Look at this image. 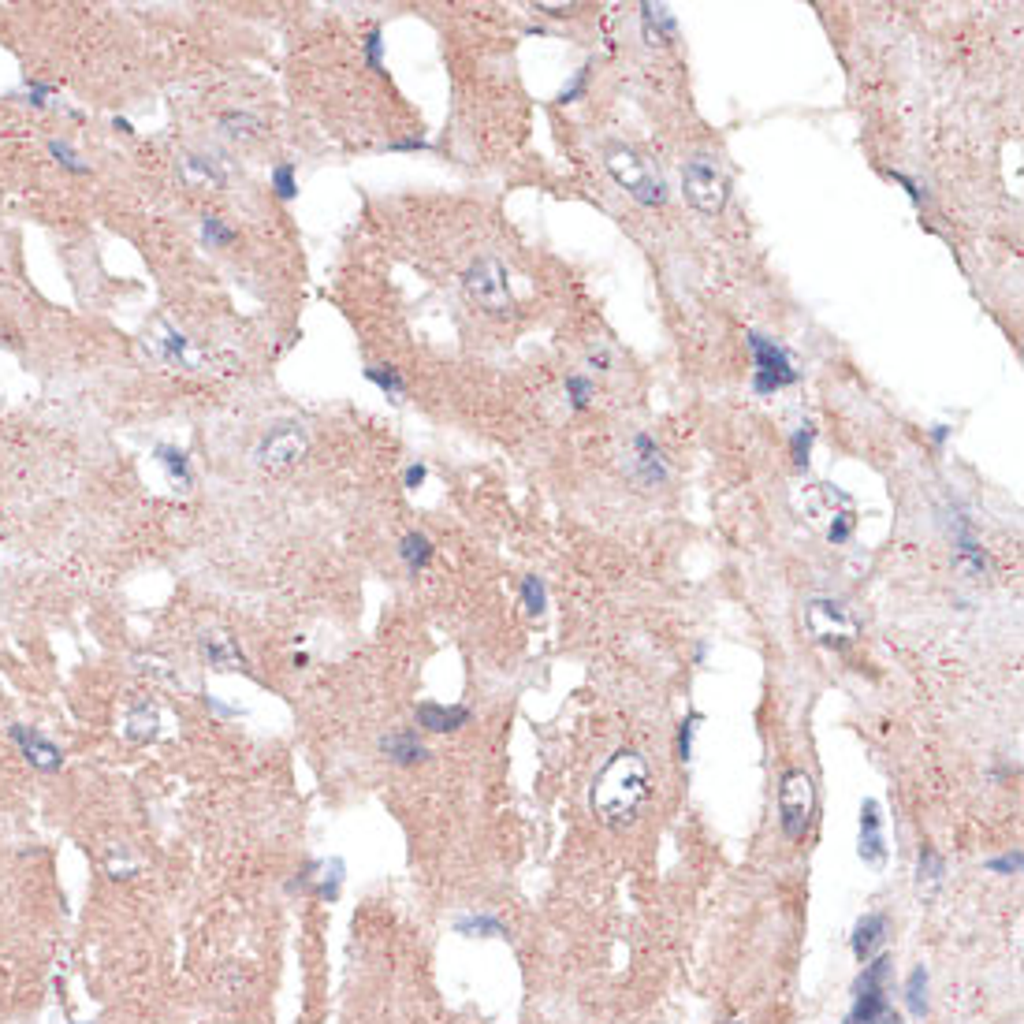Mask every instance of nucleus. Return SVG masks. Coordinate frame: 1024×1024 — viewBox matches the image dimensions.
<instances>
[{
  "label": "nucleus",
  "mask_w": 1024,
  "mask_h": 1024,
  "mask_svg": "<svg viewBox=\"0 0 1024 1024\" xmlns=\"http://www.w3.org/2000/svg\"><path fill=\"white\" fill-rule=\"evenodd\" d=\"M887 972H890V957L879 954L864 965L857 987H853V1010L846 1024H897V1013L887 1002Z\"/></svg>",
  "instance_id": "obj_6"
},
{
  "label": "nucleus",
  "mask_w": 1024,
  "mask_h": 1024,
  "mask_svg": "<svg viewBox=\"0 0 1024 1024\" xmlns=\"http://www.w3.org/2000/svg\"><path fill=\"white\" fill-rule=\"evenodd\" d=\"M943 872H946V864H943V857L931 850V846H924L920 850V868H916V876H920V887L924 883H943Z\"/></svg>",
  "instance_id": "obj_36"
},
{
  "label": "nucleus",
  "mask_w": 1024,
  "mask_h": 1024,
  "mask_svg": "<svg viewBox=\"0 0 1024 1024\" xmlns=\"http://www.w3.org/2000/svg\"><path fill=\"white\" fill-rule=\"evenodd\" d=\"M198 648H202V660L212 667V671H250V663H246L242 648L228 637V634H216V630H205L198 637Z\"/></svg>",
  "instance_id": "obj_16"
},
{
  "label": "nucleus",
  "mask_w": 1024,
  "mask_h": 1024,
  "mask_svg": "<svg viewBox=\"0 0 1024 1024\" xmlns=\"http://www.w3.org/2000/svg\"><path fill=\"white\" fill-rule=\"evenodd\" d=\"M887 939V916L883 913H868L857 920L853 927V957L860 961V965H868V961L876 957V950L883 946Z\"/></svg>",
  "instance_id": "obj_20"
},
{
  "label": "nucleus",
  "mask_w": 1024,
  "mask_h": 1024,
  "mask_svg": "<svg viewBox=\"0 0 1024 1024\" xmlns=\"http://www.w3.org/2000/svg\"><path fill=\"white\" fill-rule=\"evenodd\" d=\"M588 365L604 372V369L611 365V354H607V347H600V351H588Z\"/></svg>",
  "instance_id": "obj_45"
},
{
  "label": "nucleus",
  "mask_w": 1024,
  "mask_h": 1024,
  "mask_svg": "<svg viewBox=\"0 0 1024 1024\" xmlns=\"http://www.w3.org/2000/svg\"><path fill=\"white\" fill-rule=\"evenodd\" d=\"M954 567L957 574H965L969 581H983L987 578V555L976 540V530L965 514L954 518Z\"/></svg>",
  "instance_id": "obj_12"
},
{
  "label": "nucleus",
  "mask_w": 1024,
  "mask_h": 1024,
  "mask_svg": "<svg viewBox=\"0 0 1024 1024\" xmlns=\"http://www.w3.org/2000/svg\"><path fill=\"white\" fill-rule=\"evenodd\" d=\"M604 164H607L611 179L623 186V191H626L637 205L656 209V205L667 202V183H663V175L652 168L637 149H630V146H623V142H611V146L604 149Z\"/></svg>",
  "instance_id": "obj_3"
},
{
  "label": "nucleus",
  "mask_w": 1024,
  "mask_h": 1024,
  "mask_svg": "<svg viewBox=\"0 0 1024 1024\" xmlns=\"http://www.w3.org/2000/svg\"><path fill=\"white\" fill-rule=\"evenodd\" d=\"M52 93H56V89H52L49 82H26V101L34 105V108H42L45 98H52Z\"/></svg>",
  "instance_id": "obj_40"
},
{
  "label": "nucleus",
  "mask_w": 1024,
  "mask_h": 1024,
  "mask_svg": "<svg viewBox=\"0 0 1024 1024\" xmlns=\"http://www.w3.org/2000/svg\"><path fill=\"white\" fill-rule=\"evenodd\" d=\"M455 931L458 935H470V939H503L507 935V927H503V920H495V916H458L455 920Z\"/></svg>",
  "instance_id": "obj_25"
},
{
  "label": "nucleus",
  "mask_w": 1024,
  "mask_h": 1024,
  "mask_svg": "<svg viewBox=\"0 0 1024 1024\" xmlns=\"http://www.w3.org/2000/svg\"><path fill=\"white\" fill-rule=\"evenodd\" d=\"M202 239L209 246H216V250H224V246H231L239 235L221 221V216H202Z\"/></svg>",
  "instance_id": "obj_32"
},
{
  "label": "nucleus",
  "mask_w": 1024,
  "mask_h": 1024,
  "mask_svg": "<svg viewBox=\"0 0 1024 1024\" xmlns=\"http://www.w3.org/2000/svg\"><path fill=\"white\" fill-rule=\"evenodd\" d=\"M801 507L809 514V521L823 533L827 544H850L853 530H857V503L853 495L834 488L827 481H816L801 492Z\"/></svg>",
  "instance_id": "obj_2"
},
{
  "label": "nucleus",
  "mask_w": 1024,
  "mask_h": 1024,
  "mask_svg": "<svg viewBox=\"0 0 1024 1024\" xmlns=\"http://www.w3.org/2000/svg\"><path fill=\"white\" fill-rule=\"evenodd\" d=\"M432 555H437V548H432V540H428L425 533H418V530L399 540V559L407 563L410 574H421V570L432 563Z\"/></svg>",
  "instance_id": "obj_24"
},
{
  "label": "nucleus",
  "mask_w": 1024,
  "mask_h": 1024,
  "mask_svg": "<svg viewBox=\"0 0 1024 1024\" xmlns=\"http://www.w3.org/2000/svg\"><path fill=\"white\" fill-rule=\"evenodd\" d=\"M804 626H809L813 641H820L827 648H846L860 634V623L853 618V611L838 600H827V597L809 600V607H804Z\"/></svg>",
  "instance_id": "obj_9"
},
{
  "label": "nucleus",
  "mask_w": 1024,
  "mask_h": 1024,
  "mask_svg": "<svg viewBox=\"0 0 1024 1024\" xmlns=\"http://www.w3.org/2000/svg\"><path fill=\"white\" fill-rule=\"evenodd\" d=\"M8 734L19 745V753L30 760V767H38L42 775H56L60 767H64V749H60L56 741H49L42 730L15 723V727H8Z\"/></svg>",
  "instance_id": "obj_11"
},
{
  "label": "nucleus",
  "mask_w": 1024,
  "mask_h": 1024,
  "mask_svg": "<svg viewBox=\"0 0 1024 1024\" xmlns=\"http://www.w3.org/2000/svg\"><path fill=\"white\" fill-rule=\"evenodd\" d=\"M391 153H418V149H432L425 138H399V142H391L388 146Z\"/></svg>",
  "instance_id": "obj_42"
},
{
  "label": "nucleus",
  "mask_w": 1024,
  "mask_h": 1024,
  "mask_svg": "<svg viewBox=\"0 0 1024 1024\" xmlns=\"http://www.w3.org/2000/svg\"><path fill=\"white\" fill-rule=\"evenodd\" d=\"M813 440H816V425H813V421L797 425V432L790 437V455H794V465H797V470H804V465H809V451H813Z\"/></svg>",
  "instance_id": "obj_30"
},
{
  "label": "nucleus",
  "mask_w": 1024,
  "mask_h": 1024,
  "mask_svg": "<svg viewBox=\"0 0 1024 1024\" xmlns=\"http://www.w3.org/2000/svg\"><path fill=\"white\" fill-rule=\"evenodd\" d=\"M906 1006H909L913 1017L927 1013V969L924 965H916L909 972V980H906Z\"/></svg>",
  "instance_id": "obj_27"
},
{
  "label": "nucleus",
  "mask_w": 1024,
  "mask_h": 1024,
  "mask_svg": "<svg viewBox=\"0 0 1024 1024\" xmlns=\"http://www.w3.org/2000/svg\"><path fill=\"white\" fill-rule=\"evenodd\" d=\"M648 794H652L648 760L637 749H618V753L607 756V764L593 779V797H588V804H593V813L607 827H626L644 809Z\"/></svg>",
  "instance_id": "obj_1"
},
{
  "label": "nucleus",
  "mask_w": 1024,
  "mask_h": 1024,
  "mask_svg": "<svg viewBox=\"0 0 1024 1024\" xmlns=\"http://www.w3.org/2000/svg\"><path fill=\"white\" fill-rule=\"evenodd\" d=\"M567 395H570L574 410H585L588 402H593V395H597V384L588 377H581V372H570V377H567Z\"/></svg>",
  "instance_id": "obj_34"
},
{
  "label": "nucleus",
  "mask_w": 1024,
  "mask_h": 1024,
  "mask_svg": "<svg viewBox=\"0 0 1024 1024\" xmlns=\"http://www.w3.org/2000/svg\"><path fill=\"white\" fill-rule=\"evenodd\" d=\"M630 470H634V477H637L641 484H648V488H660V484L667 481V458H663V451L656 447V440H652L648 432H637V437H634V462H630Z\"/></svg>",
  "instance_id": "obj_14"
},
{
  "label": "nucleus",
  "mask_w": 1024,
  "mask_h": 1024,
  "mask_svg": "<svg viewBox=\"0 0 1024 1024\" xmlns=\"http://www.w3.org/2000/svg\"><path fill=\"white\" fill-rule=\"evenodd\" d=\"M49 153H52V161L64 168V172H71V175H89V164H82V157H79V153H75L68 142L52 138V142H49Z\"/></svg>",
  "instance_id": "obj_31"
},
{
  "label": "nucleus",
  "mask_w": 1024,
  "mask_h": 1024,
  "mask_svg": "<svg viewBox=\"0 0 1024 1024\" xmlns=\"http://www.w3.org/2000/svg\"><path fill=\"white\" fill-rule=\"evenodd\" d=\"M153 458H157V465L172 477V484H179V488H191V484H194L191 455H186L183 447H175V444H157V447H153Z\"/></svg>",
  "instance_id": "obj_21"
},
{
  "label": "nucleus",
  "mask_w": 1024,
  "mask_h": 1024,
  "mask_svg": "<svg viewBox=\"0 0 1024 1024\" xmlns=\"http://www.w3.org/2000/svg\"><path fill=\"white\" fill-rule=\"evenodd\" d=\"M365 64H369V71H384V34H380V26H372L369 34H365Z\"/></svg>",
  "instance_id": "obj_38"
},
{
  "label": "nucleus",
  "mask_w": 1024,
  "mask_h": 1024,
  "mask_svg": "<svg viewBox=\"0 0 1024 1024\" xmlns=\"http://www.w3.org/2000/svg\"><path fill=\"white\" fill-rule=\"evenodd\" d=\"M537 12H544V15H551V19H567V15L578 12V5H537Z\"/></svg>",
  "instance_id": "obj_43"
},
{
  "label": "nucleus",
  "mask_w": 1024,
  "mask_h": 1024,
  "mask_svg": "<svg viewBox=\"0 0 1024 1024\" xmlns=\"http://www.w3.org/2000/svg\"><path fill=\"white\" fill-rule=\"evenodd\" d=\"M414 719H418V727L428 730V734H455V730H462L465 723H470V708L421 700L418 711H414Z\"/></svg>",
  "instance_id": "obj_15"
},
{
  "label": "nucleus",
  "mask_w": 1024,
  "mask_h": 1024,
  "mask_svg": "<svg viewBox=\"0 0 1024 1024\" xmlns=\"http://www.w3.org/2000/svg\"><path fill=\"white\" fill-rule=\"evenodd\" d=\"M890 175H894V179H897V183H902V186H906V191H909V198H913V205H920V202H924V194H920V186H916V183H913V179H909L906 172H890Z\"/></svg>",
  "instance_id": "obj_44"
},
{
  "label": "nucleus",
  "mask_w": 1024,
  "mask_h": 1024,
  "mask_svg": "<svg viewBox=\"0 0 1024 1024\" xmlns=\"http://www.w3.org/2000/svg\"><path fill=\"white\" fill-rule=\"evenodd\" d=\"M987 868H991V872H999V876L1020 872V850H1013V853H1006V857H995V860H987Z\"/></svg>",
  "instance_id": "obj_39"
},
{
  "label": "nucleus",
  "mask_w": 1024,
  "mask_h": 1024,
  "mask_svg": "<svg viewBox=\"0 0 1024 1024\" xmlns=\"http://www.w3.org/2000/svg\"><path fill=\"white\" fill-rule=\"evenodd\" d=\"M157 727H161V711L153 700H135L127 708V716H123V734H127L135 745H149L153 737H157Z\"/></svg>",
  "instance_id": "obj_19"
},
{
  "label": "nucleus",
  "mask_w": 1024,
  "mask_h": 1024,
  "mask_svg": "<svg viewBox=\"0 0 1024 1024\" xmlns=\"http://www.w3.org/2000/svg\"><path fill=\"white\" fill-rule=\"evenodd\" d=\"M641 34H644V45H652V49L671 45L678 38L674 12L667 5H652V0H644L641 5Z\"/></svg>",
  "instance_id": "obj_17"
},
{
  "label": "nucleus",
  "mask_w": 1024,
  "mask_h": 1024,
  "mask_svg": "<svg viewBox=\"0 0 1024 1024\" xmlns=\"http://www.w3.org/2000/svg\"><path fill=\"white\" fill-rule=\"evenodd\" d=\"M946 440H950V425H931V444L943 447Z\"/></svg>",
  "instance_id": "obj_46"
},
{
  "label": "nucleus",
  "mask_w": 1024,
  "mask_h": 1024,
  "mask_svg": "<svg viewBox=\"0 0 1024 1024\" xmlns=\"http://www.w3.org/2000/svg\"><path fill=\"white\" fill-rule=\"evenodd\" d=\"M857 853L864 864L879 868L887 860V838H883V809L876 797L860 801V838H857Z\"/></svg>",
  "instance_id": "obj_13"
},
{
  "label": "nucleus",
  "mask_w": 1024,
  "mask_h": 1024,
  "mask_svg": "<svg viewBox=\"0 0 1024 1024\" xmlns=\"http://www.w3.org/2000/svg\"><path fill=\"white\" fill-rule=\"evenodd\" d=\"M309 447V432L302 421H279L272 425L265 437L258 440L254 447V462L261 465V470H287V465H295Z\"/></svg>",
  "instance_id": "obj_10"
},
{
  "label": "nucleus",
  "mask_w": 1024,
  "mask_h": 1024,
  "mask_svg": "<svg viewBox=\"0 0 1024 1024\" xmlns=\"http://www.w3.org/2000/svg\"><path fill=\"white\" fill-rule=\"evenodd\" d=\"M216 127H221V135L228 142H250V138L261 135V119L246 108H228V112H221V119H216Z\"/></svg>",
  "instance_id": "obj_22"
},
{
  "label": "nucleus",
  "mask_w": 1024,
  "mask_h": 1024,
  "mask_svg": "<svg viewBox=\"0 0 1024 1024\" xmlns=\"http://www.w3.org/2000/svg\"><path fill=\"white\" fill-rule=\"evenodd\" d=\"M813 813H816V783L809 771L790 767L779 783V827L790 842H801L813 827Z\"/></svg>",
  "instance_id": "obj_7"
},
{
  "label": "nucleus",
  "mask_w": 1024,
  "mask_h": 1024,
  "mask_svg": "<svg viewBox=\"0 0 1024 1024\" xmlns=\"http://www.w3.org/2000/svg\"><path fill=\"white\" fill-rule=\"evenodd\" d=\"M112 127H116V131H123V135H135V127H131V123H127V119H119V116L112 119Z\"/></svg>",
  "instance_id": "obj_48"
},
{
  "label": "nucleus",
  "mask_w": 1024,
  "mask_h": 1024,
  "mask_svg": "<svg viewBox=\"0 0 1024 1024\" xmlns=\"http://www.w3.org/2000/svg\"><path fill=\"white\" fill-rule=\"evenodd\" d=\"M521 607L530 611L533 618H540L544 611H548V585H544V578H521Z\"/></svg>",
  "instance_id": "obj_28"
},
{
  "label": "nucleus",
  "mask_w": 1024,
  "mask_h": 1024,
  "mask_svg": "<svg viewBox=\"0 0 1024 1024\" xmlns=\"http://www.w3.org/2000/svg\"><path fill=\"white\" fill-rule=\"evenodd\" d=\"M365 380L377 384L384 395H391L395 402L407 395V380H402V372L395 365H365Z\"/></svg>",
  "instance_id": "obj_26"
},
{
  "label": "nucleus",
  "mask_w": 1024,
  "mask_h": 1024,
  "mask_svg": "<svg viewBox=\"0 0 1024 1024\" xmlns=\"http://www.w3.org/2000/svg\"><path fill=\"white\" fill-rule=\"evenodd\" d=\"M268 183H272V191H276L279 202H295V198H298V175H295V164H291V161H279V164L272 168Z\"/></svg>",
  "instance_id": "obj_29"
},
{
  "label": "nucleus",
  "mask_w": 1024,
  "mask_h": 1024,
  "mask_svg": "<svg viewBox=\"0 0 1024 1024\" xmlns=\"http://www.w3.org/2000/svg\"><path fill=\"white\" fill-rule=\"evenodd\" d=\"M681 191H686V202L700 216H719L730 198V179L723 175L716 157L700 153V157H690L686 168H681Z\"/></svg>",
  "instance_id": "obj_5"
},
{
  "label": "nucleus",
  "mask_w": 1024,
  "mask_h": 1024,
  "mask_svg": "<svg viewBox=\"0 0 1024 1024\" xmlns=\"http://www.w3.org/2000/svg\"><path fill=\"white\" fill-rule=\"evenodd\" d=\"M324 872H328V876L317 883V897H328V902H335V897H339V883H343V860L332 857Z\"/></svg>",
  "instance_id": "obj_37"
},
{
  "label": "nucleus",
  "mask_w": 1024,
  "mask_h": 1024,
  "mask_svg": "<svg viewBox=\"0 0 1024 1024\" xmlns=\"http://www.w3.org/2000/svg\"><path fill=\"white\" fill-rule=\"evenodd\" d=\"M745 343L753 351V391L756 395H771L779 388H790L801 380V372L794 369V358L783 343H775L764 332H749Z\"/></svg>",
  "instance_id": "obj_8"
},
{
  "label": "nucleus",
  "mask_w": 1024,
  "mask_h": 1024,
  "mask_svg": "<svg viewBox=\"0 0 1024 1024\" xmlns=\"http://www.w3.org/2000/svg\"><path fill=\"white\" fill-rule=\"evenodd\" d=\"M425 477H428V465H425V462H414V465H407V474H402V484H407V488H421Z\"/></svg>",
  "instance_id": "obj_41"
},
{
  "label": "nucleus",
  "mask_w": 1024,
  "mask_h": 1024,
  "mask_svg": "<svg viewBox=\"0 0 1024 1024\" xmlns=\"http://www.w3.org/2000/svg\"><path fill=\"white\" fill-rule=\"evenodd\" d=\"M462 291L488 317H511V309H514L511 279L500 258H477L462 272Z\"/></svg>",
  "instance_id": "obj_4"
},
{
  "label": "nucleus",
  "mask_w": 1024,
  "mask_h": 1024,
  "mask_svg": "<svg viewBox=\"0 0 1024 1024\" xmlns=\"http://www.w3.org/2000/svg\"><path fill=\"white\" fill-rule=\"evenodd\" d=\"M183 179L186 183H194V186H202V183H212V186H224L228 183V175H224V168L216 164L212 157H202V153H186L183 157Z\"/></svg>",
  "instance_id": "obj_23"
},
{
  "label": "nucleus",
  "mask_w": 1024,
  "mask_h": 1024,
  "mask_svg": "<svg viewBox=\"0 0 1024 1024\" xmlns=\"http://www.w3.org/2000/svg\"><path fill=\"white\" fill-rule=\"evenodd\" d=\"M380 753H384V760H391L395 767H414V764L428 760V749H425V741L418 737V730L384 734V737H380Z\"/></svg>",
  "instance_id": "obj_18"
},
{
  "label": "nucleus",
  "mask_w": 1024,
  "mask_h": 1024,
  "mask_svg": "<svg viewBox=\"0 0 1024 1024\" xmlns=\"http://www.w3.org/2000/svg\"><path fill=\"white\" fill-rule=\"evenodd\" d=\"M205 704H209L212 711H221V716H239V711H235V708H224L221 700H212V697H205Z\"/></svg>",
  "instance_id": "obj_47"
},
{
  "label": "nucleus",
  "mask_w": 1024,
  "mask_h": 1024,
  "mask_svg": "<svg viewBox=\"0 0 1024 1024\" xmlns=\"http://www.w3.org/2000/svg\"><path fill=\"white\" fill-rule=\"evenodd\" d=\"M588 75H593V64H581V68L574 71V79H570L563 89H559V98H555V101H559V105H574V101H581L585 93H588Z\"/></svg>",
  "instance_id": "obj_33"
},
{
  "label": "nucleus",
  "mask_w": 1024,
  "mask_h": 1024,
  "mask_svg": "<svg viewBox=\"0 0 1024 1024\" xmlns=\"http://www.w3.org/2000/svg\"><path fill=\"white\" fill-rule=\"evenodd\" d=\"M700 719H704L700 711H690V716L681 719V727H678V760H681V764L693 760V734H697Z\"/></svg>",
  "instance_id": "obj_35"
}]
</instances>
